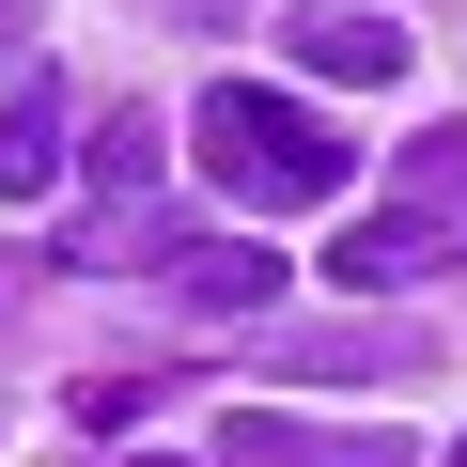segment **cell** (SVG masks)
I'll return each instance as SVG.
<instances>
[{"mask_svg": "<svg viewBox=\"0 0 467 467\" xmlns=\"http://www.w3.org/2000/svg\"><path fill=\"white\" fill-rule=\"evenodd\" d=\"M327 281H358V296H405V281H436V218H405V202H389V218H358L343 250H327Z\"/></svg>", "mask_w": 467, "mask_h": 467, "instance_id": "5b68a950", "label": "cell"}, {"mask_svg": "<svg viewBox=\"0 0 467 467\" xmlns=\"http://www.w3.org/2000/svg\"><path fill=\"white\" fill-rule=\"evenodd\" d=\"M436 343L374 296V312H343V327H265V374H296V389H343V374H420Z\"/></svg>", "mask_w": 467, "mask_h": 467, "instance_id": "3957f363", "label": "cell"}, {"mask_svg": "<svg viewBox=\"0 0 467 467\" xmlns=\"http://www.w3.org/2000/svg\"><path fill=\"white\" fill-rule=\"evenodd\" d=\"M389 202L451 234V218H467V125H420V140H389Z\"/></svg>", "mask_w": 467, "mask_h": 467, "instance_id": "ba28073f", "label": "cell"}, {"mask_svg": "<svg viewBox=\"0 0 467 467\" xmlns=\"http://www.w3.org/2000/svg\"><path fill=\"white\" fill-rule=\"evenodd\" d=\"M187 312H265L281 296V250H250V234H202V250H171Z\"/></svg>", "mask_w": 467, "mask_h": 467, "instance_id": "52a82bcc", "label": "cell"}, {"mask_svg": "<svg viewBox=\"0 0 467 467\" xmlns=\"http://www.w3.org/2000/svg\"><path fill=\"white\" fill-rule=\"evenodd\" d=\"M0 47H16V16H0Z\"/></svg>", "mask_w": 467, "mask_h": 467, "instance_id": "7c38bea8", "label": "cell"}, {"mask_svg": "<svg viewBox=\"0 0 467 467\" xmlns=\"http://www.w3.org/2000/svg\"><path fill=\"white\" fill-rule=\"evenodd\" d=\"M296 63H312V78H405V16H343V0H312V16H296Z\"/></svg>", "mask_w": 467, "mask_h": 467, "instance_id": "8992f818", "label": "cell"}, {"mask_svg": "<svg viewBox=\"0 0 467 467\" xmlns=\"http://www.w3.org/2000/svg\"><path fill=\"white\" fill-rule=\"evenodd\" d=\"M218 467H420L405 420H281V405H234L218 420Z\"/></svg>", "mask_w": 467, "mask_h": 467, "instance_id": "7a4b0ae2", "label": "cell"}, {"mask_svg": "<svg viewBox=\"0 0 467 467\" xmlns=\"http://www.w3.org/2000/svg\"><path fill=\"white\" fill-rule=\"evenodd\" d=\"M94 187H109V202H140V187H156V125H140V109H109V125H94Z\"/></svg>", "mask_w": 467, "mask_h": 467, "instance_id": "9c48e42d", "label": "cell"}, {"mask_svg": "<svg viewBox=\"0 0 467 467\" xmlns=\"http://www.w3.org/2000/svg\"><path fill=\"white\" fill-rule=\"evenodd\" d=\"M63 405H78V420H94V436H125V420H140V374H78V389H63Z\"/></svg>", "mask_w": 467, "mask_h": 467, "instance_id": "30bf717a", "label": "cell"}, {"mask_svg": "<svg viewBox=\"0 0 467 467\" xmlns=\"http://www.w3.org/2000/svg\"><path fill=\"white\" fill-rule=\"evenodd\" d=\"M436 467H467V436H451V451H436Z\"/></svg>", "mask_w": 467, "mask_h": 467, "instance_id": "8fae6325", "label": "cell"}, {"mask_svg": "<svg viewBox=\"0 0 467 467\" xmlns=\"http://www.w3.org/2000/svg\"><path fill=\"white\" fill-rule=\"evenodd\" d=\"M187 156H202V187H234L250 218H296V202H343V140L296 109V94H265V78H218L202 109H187Z\"/></svg>", "mask_w": 467, "mask_h": 467, "instance_id": "6da1fadb", "label": "cell"}, {"mask_svg": "<svg viewBox=\"0 0 467 467\" xmlns=\"http://www.w3.org/2000/svg\"><path fill=\"white\" fill-rule=\"evenodd\" d=\"M63 125H78V109H63L47 63L0 78V202H47V187H63Z\"/></svg>", "mask_w": 467, "mask_h": 467, "instance_id": "277c9868", "label": "cell"}]
</instances>
